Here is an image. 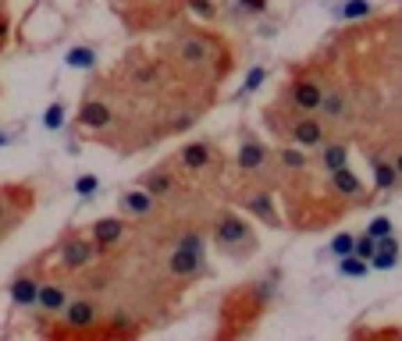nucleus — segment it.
Masks as SVG:
<instances>
[{
  "label": "nucleus",
  "instance_id": "obj_1",
  "mask_svg": "<svg viewBox=\"0 0 402 341\" xmlns=\"http://www.w3.org/2000/svg\"><path fill=\"white\" fill-rule=\"evenodd\" d=\"M274 285L271 281H246L232 288L218 306V324H214L210 341H246L264 320L271 306Z\"/></svg>",
  "mask_w": 402,
  "mask_h": 341
},
{
  "label": "nucleus",
  "instance_id": "obj_2",
  "mask_svg": "<svg viewBox=\"0 0 402 341\" xmlns=\"http://www.w3.org/2000/svg\"><path fill=\"white\" fill-rule=\"evenodd\" d=\"M239 153H235V164L232 171V185H228V199L235 192H250V189H264L274 192L278 189V160H274V146L260 142V135L242 125L239 128Z\"/></svg>",
  "mask_w": 402,
  "mask_h": 341
},
{
  "label": "nucleus",
  "instance_id": "obj_3",
  "mask_svg": "<svg viewBox=\"0 0 402 341\" xmlns=\"http://www.w3.org/2000/svg\"><path fill=\"white\" fill-rule=\"evenodd\" d=\"M264 128L278 139V142H292L299 149H317L331 139V128L321 114H306V110H296L285 97H278L274 103L264 107Z\"/></svg>",
  "mask_w": 402,
  "mask_h": 341
},
{
  "label": "nucleus",
  "instance_id": "obj_4",
  "mask_svg": "<svg viewBox=\"0 0 402 341\" xmlns=\"http://www.w3.org/2000/svg\"><path fill=\"white\" fill-rule=\"evenodd\" d=\"M328 65L324 60H306V65H296L282 85V92L278 97H285L296 110H306V114H317L321 110V100H324V92H328Z\"/></svg>",
  "mask_w": 402,
  "mask_h": 341
},
{
  "label": "nucleus",
  "instance_id": "obj_5",
  "mask_svg": "<svg viewBox=\"0 0 402 341\" xmlns=\"http://www.w3.org/2000/svg\"><path fill=\"white\" fill-rule=\"evenodd\" d=\"M207 235H210V242L218 245L225 256H235V260H250L257 253V245H260L253 224L246 221L242 213H235V210H218V213H214Z\"/></svg>",
  "mask_w": 402,
  "mask_h": 341
},
{
  "label": "nucleus",
  "instance_id": "obj_6",
  "mask_svg": "<svg viewBox=\"0 0 402 341\" xmlns=\"http://www.w3.org/2000/svg\"><path fill=\"white\" fill-rule=\"evenodd\" d=\"M97 256H100L97 242H93L89 235H82L79 228H68L65 235L54 242V249L43 253L47 274H65V277H75L79 270H86Z\"/></svg>",
  "mask_w": 402,
  "mask_h": 341
},
{
  "label": "nucleus",
  "instance_id": "obj_7",
  "mask_svg": "<svg viewBox=\"0 0 402 341\" xmlns=\"http://www.w3.org/2000/svg\"><path fill=\"white\" fill-rule=\"evenodd\" d=\"M43 277H47V260L43 253L33 260V263H25L15 277H11V313H22V309H33L36 306V295H40V285H43Z\"/></svg>",
  "mask_w": 402,
  "mask_h": 341
},
{
  "label": "nucleus",
  "instance_id": "obj_8",
  "mask_svg": "<svg viewBox=\"0 0 402 341\" xmlns=\"http://www.w3.org/2000/svg\"><path fill=\"white\" fill-rule=\"evenodd\" d=\"M111 121H114V107L100 97V92L86 89L82 92V103H79V114H75V128L97 139V135H104L111 128Z\"/></svg>",
  "mask_w": 402,
  "mask_h": 341
},
{
  "label": "nucleus",
  "instance_id": "obj_9",
  "mask_svg": "<svg viewBox=\"0 0 402 341\" xmlns=\"http://www.w3.org/2000/svg\"><path fill=\"white\" fill-rule=\"evenodd\" d=\"M232 203L235 206H242L250 217H257V221H264L267 228H274V231H282V213H278V206H274V196L271 192H264V189H250V192H235L232 196Z\"/></svg>",
  "mask_w": 402,
  "mask_h": 341
},
{
  "label": "nucleus",
  "instance_id": "obj_10",
  "mask_svg": "<svg viewBox=\"0 0 402 341\" xmlns=\"http://www.w3.org/2000/svg\"><path fill=\"white\" fill-rule=\"evenodd\" d=\"M125 235H129V221H125V217H100V221L89 224V238L97 242L100 253L114 249V245L125 238Z\"/></svg>",
  "mask_w": 402,
  "mask_h": 341
},
{
  "label": "nucleus",
  "instance_id": "obj_11",
  "mask_svg": "<svg viewBox=\"0 0 402 341\" xmlns=\"http://www.w3.org/2000/svg\"><path fill=\"white\" fill-rule=\"evenodd\" d=\"M118 210H121V217H125V221H136V217H146V213H153V210H157V199H153L150 192H143L139 185H136V189L121 192Z\"/></svg>",
  "mask_w": 402,
  "mask_h": 341
},
{
  "label": "nucleus",
  "instance_id": "obj_12",
  "mask_svg": "<svg viewBox=\"0 0 402 341\" xmlns=\"http://www.w3.org/2000/svg\"><path fill=\"white\" fill-rule=\"evenodd\" d=\"M367 160H370V167H374V196H381V192H392L395 185H399V174H395V164L385 157V153L378 149V153H367Z\"/></svg>",
  "mask_w": 402,
  "mask_h": 341
},
{
  "label": "nucleus",
  "instance_id": "obj_13",
  "mask_svg": "<svg viewBox=\"0 0 402 341\" xmlns=\"http://www.w3.org/2000/svg\"><path fill=\"white\" fill-rule=\"evenodd\" d=\"M349 341H402V327L399 324H353Z\"/></svg>",
  "mask_w": 402,
  "mask_h": 341
},
{
  "label": "nucleus",
  "instance_id": "obj_14",
  "mask_svg": "<svg viewBox=\"0 0 402 341\" xmlns=\"http://www.w3.org/2000/svg\"><path fill=\"white\" fill-rule=\"evenodd\" d=\"M335 15H338V18H346V22H353V18H367V15H370V0H346V4H338V8H335Z\"/></svg>",
  "mask_w": 402,
  "mask_h": 341
},
{
  "label": "nucleus",
  "instance_id": "obj_15",
  "mask_svg": "<svg viewBox=\"0 0 402 341\" xmlns=\"http://www.w3.org/2000/svg\"><path fill=\"white\" fill-rule=\"evenodd\" d=\"M353 245H356V238L349 235V231H342V235H335L331 238V253L342 260V256H353Z\"/></svg>",
  "mask_w": 402,
  "mask_h": 341
},
{
  "label": "nucleus",
  "instance_id": "obj_16",
  "mask_svg": "<svg viewBox=\"0 0 402 341\" xmlns=\"http://www.w3.org/2000/svg\"><path fill=\"white\" fill-rule=\"evenodd\" d=\"M338 270L349 274V277H363V274H367V260H360V256H342V260H338Z\"/></svg>",
  "mask_w": 402,
  "mask_h": 341
},
{
  "label": "nucleus",
  "instance_id": "obj_17",
  "mask_svg": "<svg viewBox=\"0 0 402 341\" xmlns=\"http://www.w3.org/2000/svg\"><path fill=\"white\" fill-rule=\"evenodd\" d=\"M93 57H97L93 50H86V47H75V50L68 53V65H72V68H93Z\"/></svg>",
  "mask_w": 402,
  "mask_h": 341
},
{
  "label": "nucleus",
  "instance_id": "obj_18",
  "mask_svg": "<svg viewBox=\"0 0 402 341\" xmlns=\"http://www.w3.org/2000/svg\"><path fill=\"white\" fill-rule=\"evenodd\" d=\"M189 8H193L203 22H214V18H218V4H214V0H189Z\"/></svg>",
  "mask_w": 402,
  "mask_h": 341
},
{
  "label": "nucleus",
  "instance_id": "obj_19",
  "mask_svg": "<svg viewBox=\"0 0 402 341\" xmlns=\"http://www.w3.org/2000/svg\"><path fill=\"white\" fill-rule=\"evenodd\" d=\"M374 238H370V235H363V238H356V245H353V256H360V260H367L370 263V256H374Z\"/></svg>",
  "mask_w": 402,
  "mask_h": 341
},
{
  "label": "nucleus",
  "instance_id": "obj_20",
  "mask_svg": "<svg viewBox=\"0 0 402 341\" xmlns=\"http://www.w3.org/2000/svg\"><path fill=\"white\" fill-rule=\"evenodd\" d=\"M367 235L370 238H385V235H392V221H388V217H374V221H370V228H367Z\"/></svg>",
  "mask_w": 402,
  "mask_h": 341
},
{
  "label": "nucleus",
  "instance_id": "obj_21",
  "mask_svg": "<svg viewBox=\"0 0 402 341\" xmlns=\"http://www.w3.org/2000/svg\"><path fill=\"white\" fill-rule=\"evenodd\" d=\"M239 11H246V15H264V11H267V0H239Z\"/></svg>",
  "mask_w": 402,
  "mask_h": 341
},
{
  "label": "nucleus",
  "instance_id": "obj_22",
  "mask_svg": "<svg viewBox=\"0 0 402 341\" xmlns=\"http://www.w3.org/2000/svg\"><path fill=\"white\" fill-rule=\"evenodd\" d=\"M61 121H65V103H54V107L47 110V128H57Z\"/></svg>",
  "mask_w": 402,
  "mask_h": 341
},
{
  "label": "nucleus",
  "instance_id": "obj_23",
  "mask_svg": "<svg viewBox=\"0 0 402 341\" xmlns=\"http://www.w3.org/2000/svg\"><path fill=\"white\" fill-rule=\"evenodd\" d=\"M8 36H11V18H8V11H4V8H0V50H4Z\"/></svg>",
  "mask_w": 402,
  "mask_h": 341
},
{
  "label": "nucleus",
  "instance_id": "obj_24",
  "mask_svg": "<svg viewBox=\"0 0 402 341\" xmlns=\"http://www.w3.org/2000/svg\"><path fill=\"white\" fill-rule=\"evenodd\" d=\"M75 189L86 196V192H97V178H93V174H82L79 181H75Z\"/></svg>",
  "mask_w": 402,
  "mask_h": 341
},
{
  "label": "nucleus",
  "instance_id": "obj_25",
  "mask_svg": "<svg viewBox=\"0 0 402 341\" xmlns=\"http://www.w3.org/2000/svg\"><path fill=\"white\" fill-rule=\"evenodd\" d=\"M260 82H264V68H257V72L250 75V82H246V89H257Z\"/></svg>",
  "mask_w": 402,
  "mask_h": 341
},
{
  "label": "nucleus",
  "instance_id": "obj_26",
  "mask_svg": "<svg viewBox=\"0 0 402 341\" xmlns=\"http://www.w3.org/2000/svg\"><path fill=\"white\" fill-rule=\"evenodd\" d=\"M392 164H395V174H399V185H402V146H399V153L392 157Z\"/></svg>",
  "mask_w": 402,
  "mask_h": 341
},
{
  "label": "nucleus",
  "instance_id": "obj_27",
  "mask_svg": "<svg viewBox=\"0 0 402 341\" xmlns=\"http://www.w3.org/2000/svg\"><path fill=\"white\" fill-rule=\"evenodd\" d=\"M0 242H4V235H0Z\"/></svg>",
  "mask_w": 402,
  "mask_h": 341
}]
</instances>
